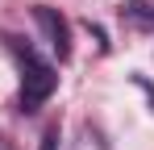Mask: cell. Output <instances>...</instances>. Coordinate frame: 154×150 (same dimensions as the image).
I'll return each mask as SVG.
<instances>
[{"label": "cell", "mask_w": 154, "mask_h": 150, "mask_svg": "<svg viewBox=\"0 0 154 150\" xmlns=\"http://www.w3.org/2000/svg\"><path fill=\"white\" fill-rule=\"evenodd\" d=\"M121 17H125V25L150 33L154 29V0H125V4H121Z\"/></svg>", "instance_id": "3"}, {"label": "cell", "mask_w": 154, "mask_h": 150, "mask_svg": "<svg viewBox=\"0 0 154 150\" xmlns=\"http://www.w3.org/2000/svg\"><path fill=\"white\" fill-rule=\"evenodd\" d=\"M4 42L13 50L17 67H21V108H25V113H38V108L54 96L58 71H54V63H46V58H42L33 46H25L21 38H4Z\"/></svg>", "instance_id": "1"}, {"label": "cell", "mask_w": 154, "mask_h": 150, "mask_svg": "<svg viewBox=\"0 0 154 150\" xmlns=\"http://www.w3.org/2000/svg\"><path fill=\"white\" fill-rule=\"evenodd\" d=\"M38 150H58V129H46V133H42V146Z\"/></svg>", "instance_id": "4"}, {"label": "cell", "mask_w": 154, "mask_h": 150, "mask_svg": "<svg viewBox=\"0 0 154 150\" xmlns=\"http://www.w3.org/2000/svg\"><path fill=\"white\" fill-rule=\"evenodd\" d=\"M33 21H38V29L46 33V42H50V50L58 58H71V25H67V17H63L58 8L33 4Z\"/></svg>", "instance_id": "2"}]
</instances>
